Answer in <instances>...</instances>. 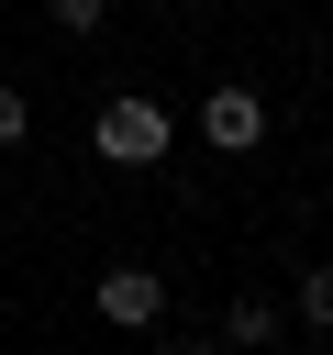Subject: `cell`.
<instances>
[{
    "label": "cell",
    "mask_w": 333,
    "mask_h": 355,
    "mask_svg": "<svg viewBox=\"0 0 333 355\" xmlns=\"http://www.w3.org/2000/svg\"><path fill=\"white\" fill-rule=\"evenodd\" d=\"M100 311H111V322H155V311H166V277H144V266H111V277H100Z\"/></svg>",
    "instance_id": "3"
},
{
    "label": "cell",
    "mask_w": 333,
    "mask_h": 355,
    "mask_svg": "<svg viewBox=\"0 0 333 355\" xmlns=\"http://www.w3.org/2000/svg\"><path fill=\"white\" fill-rule=\"evenodd\" d=\"M0 144H22V100L11 89H0Z\"/></svg>",
    "instance_id": "6"
},
{
    "label": "cell",
    "mask_w": 333,
    "mask_h": 355,
    "mask_svg": "<svg viewBox=\"0 0 333 355\" xmlns=\"http://www.w3.org/2000/svg\"><path fill=\"white\" fill-rule=\"evenodd\" d=\"M222 333H233V344H266V333H278V311H266V300H233V322H222Z\"/></svg>",
    "instance_id": "4"
},
{
    "label": "cell",
    "mask_w": 333,
    "mask_h": 355,
    "mask_svg": "<svg viewBox=\"0 0 333 355\" xmlns=\"http://www.w3.org/2000/svg\"><path fill=\"white\" fill-rule=\"evenodd\" d=\"M200 122H211V144H222V155H244V144L266 133V100H255V89H211V111H200Z\"/></svg>",
    "instance_id": "2"
},
{
    "label": "cell",
    "mask_w": 333,
    "mask_h": 355,
    "mask_svg": "<svg viewBox=\"0 0 333 355\" xmlns=\"http://www.w3.org/2000/svg\"><path fill=\"white\" fill-rule=\"evenodd\" d=\"M189 355H211V344H189Z\"/></svg>",
    "instance_id": "7"
},
{
    "label": "cell",
    "mask_w": 333,
    "mask_h": 355,
    "mask_svg": "<svg viewBox=\"0 0 333 355\" xmlns=\"http://www.w3.org/2000/svg\"><path fill=\"white\" fill-rule=\"evenodd\" d=\"M100 155H111V166H155V155H166V111H155V100H111V111H100Z\"/></svg>",
    "instance_id": "1"
},
{
    "label": "cell",
    "mask_w": 333,
    "mask_h": 355,
    "mask_svg": "<svg viewBox=\"0 0 333 355\" xmlns=\"http://www.w3.org/2000/svg\"><path fill=\"white\" fill-rule=\"evenodd\" d=\"M300 322H322V333H333V266H311V277H300Z\"/></svg>",
    "instance_id": "5"
}]
</instances>
